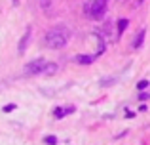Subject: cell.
I'll use <instances>...</instances> for the list:
<instances>
[{
  "label": "cell",
  "instance_id": "cell-1",
  "mask_svg": "<svg viewBox=\"0 0 150 145\" xmlns=\"http://www.w3.org/2000/svg\"><path fill=\"white\" fill-rule=\"evenodd\" d=\"M69 38H70L69 27L57 25V27H51L48 33H46V44H48V48H51V50H59V48H63V46H67Z\"/></svg>",
  "mask_w": 150,
  "mask_h": 145
},
{
  "label": "cell",
  "instance_id": "cell-2",
  "mask_svg": "<svg viewBox=\"0 0 150 145\" xmlns=\"http://www.w3.org/2000/svg\"><path fill=\"white\" fill-rule=\"evenodd\" d=\"M106 11V0H93L89 6V17L91 19H103Z\"/></svg>",
  "mask_w": 150,
  "mask_h": 145
},
{
  "label": "cell",
  "instance_id": "cell-3",
  "mask_svg": "<svg viewBox=\"0 0 150 145\" xmlns=\"http://www.w3.org/2000/svg\"><path fill=\"white\" fill-rule=\"evenodd\" d=\"M46 63L48 61H44V59H33L25 65V73L27 74H42L46 69Z\"/></svg>",
  "mask_w": 150,
  "mask_h": 145
},
{
  "label": "cell",
  "instance_id": "cell-4",
  "mask_svg": "<svg viewBox=\"0 0 150 145\" xmlns=\"http://www.w3.org/2000/svg\"><path fill=\"white\" fill-rule=\"evenodd\" d=\"M29 40H30V27H27L25 34L21 36V40H19V46H17V52H19V54L25 52V48H27V44H29Z\"/></svg>",
  "mask_w": 150,
  "mask_h": 145
},
{
  "label": "cell",
  "instance_id": "cell-5",
  "mask_svg": "<svg viewBox=\"0 0 150 145\" xmlns=\"http://www.w3.org/2000/svg\"><path fill=\"white\" fill-rule=\"evenodd\" d=\"M144 33H146L144 29H141L139 33H137L135 40L131 42V48H133V50H137V48H141V46H143V40H144Z\"/></svg>",
  "mask_w": 150,
  "mask_h": 145
},
{
  "label": "cell",
  "instance_id": "cell-6",
  "mask_svg": "<svg viewBox=\"0 0 150 145\" xmlns=\"http://www.w3.org/2000/svg\"><path fill=\"white\" fill-rule=\"evenodd\" d=\"M76 61H78L80 65H91L93 57H91V56H82V54H80V56H76Z\"/></svg>",
  "mask_w": 150,
  "mask_h": 145
},
{
  "label": "cell",
  "instance_id": "cell-7",
  "mask_svg": "<svg viewBox=\"0 0 150 145\" xmlns=\"http://www.w3.org/2000/svg\"><path fill=\"white\" fill-rule=\"evenodd\" d=\"M55 71H57V63H46V69H44L46 74H53Z\"/></svg>",
  "mask_w": 150,
  "mask_h": 145
},
{
  "label": "cell",
  "instance_id": "cell-8",
  "mask_svg": "<svg viewBox=\"0 0 150 145\" xmlns=\"http://www.w3.org/2000/svg\"><path fill=\"white\" fill-rule=\"evenodd\" d=\"M127 19H120V21H118V34H120V33H124V31L125 29H127Z\"/></svg>",
  "mask_w": 150,
  "mask_h": 145
},
{
  "label": "cell",
  "instance_id": "cell-9",
  "mask_svg": "<svg viewBox=\"0 0 150 145\" xmlns=\"http://www.w3.org/2000/svg\"><path fill=\"white\" fill-rule=\"evenodd\" d=\"M46 143L48 145H57V138H55V136H48V138H46Z\"/></svg>",
  "mask_w": 150,
  "mask_h": 145
},
{
  "label": "cell",
  "instance_id": "cell-10",
  "mask_svg": "<svg viewBox=\"0 0 150 145\" xmlns=\"http://www.w3.org/2000/svg\"><path fill=\"white\" fill-rule=\"evenodd\" d=\"M55 116H57V119H63V116H65V109L57 107V109H55Z\"/></svg>",
  "mask_w": 150,
  "mask_h": 145
},
{
  "label": "cell",
  "instance_id": "cell-11",
  "mask_svg": "<svg viewBox=\"0 0 150 145\" xmlns=\"http://www.w3.org/2000/svg\"><path fill=\"white\" fill-rule=\"evenodd\" d=\"M13 109H17V107H15V103H8V105H4V113H11Z\"/></svg>",
  "mask_w": 150,
  "mask_h": 145
},
{
  "label": "cell",
  "instance_id": "cell-12",
  "mask_svg": "<svg viewBox=\"0 0 150 145\" xmlns=\"http://www.w3.org/2000/svg\"><path fill=\"white\" fill-rule=\"evenodd\" d=\"M146 86H148V80H141V82H139V84H137V88H139V90H141V92H143V90H144V88H146Z\"/></svg>",
  "mask_w": 150,
  "mask_h": 145
},
{
  "label": "cell",
  "instance_id": "cell-13",
  "mask_svg": "<svg viewBox=\"0 0 150 145\" xmlns=\"http://www.w3.org/2000/svg\"><path fill=\"white\" fill-rule=\"evenodd\" d=\"M148 97H150V94H148V92H141V94H139V99H141V101H146Z\"/></svg>",
  "mask_w": 150,
  "mask_h": 145
},
{
  "label": "cell",
  "instance_id": "cell-14",
  "mask_svg": "<svg viewBox=\"0 0 150 145\" xmlns=\"http://www.w3.org/2000/svg\"><path fill=\"white\" fill-rule=\"evenodd\" d=\"M74 111H76L74 107H67V109H65V115H70V113H74Z\"/></svg>",
  "mask_w": 150,
  "mask_h": 145
},
{
  "label": "cell",
  "instance_id": "cell-15",
  "mask_svg": "<svg viewBox=\"0 0 150 145\" xmlns=\"http://www.w3.org/2000/svg\"><path fill=\"white\" fill-rule=\"evenodd\" d=\"M11 4H13V6H19V0H11Z\"/></svg>",
  "mask_w": 150,
  "mask_h": 145
}]
</instances>
